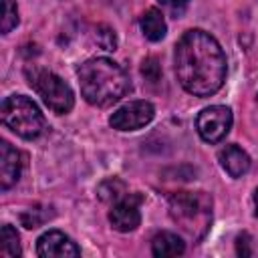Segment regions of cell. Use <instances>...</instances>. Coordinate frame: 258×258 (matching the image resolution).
Wrapping results in <instances>:
<instances>
[{"label":"cell","instance_id":"1","mask_svg":"<svg viewBox=\"0 0 258 258\" xmlns=\"http://www.w3.org/2000/svg\"><path fill=\"white\" fill-rule=\"evenodd\" d=\"M173 62L179 85L196 97L218 93L226 81V54L220 42L206 30L194 28L183 32L175 44Z\"/></svg>","mask_w":258,"mask_h":258},{"label":"cell","instance_id":"2","mask_svg":"<svg viewBox=\"0 0 258 258\" xmlns=\"http://www.w3.org/2000/svg\"><path fill=\"white\" fill-rule=\"evenodd\" d=\"M77 75L81 95L93 107H111L131 91V81L125 69L105 56L85 60Z\"/></svg>","mask_w":258,"mask_h":258},{"label":"cell","instance_id":"3","mask_svg":"<svg viewBox=\"0 0 258 258\" xmlns=\"http://www.w3.org/2000/svg\"><path fill=\"white\" fill-rule=\"evenodd\" d=\"M167 210L175 226L194 242H200L212 226V198L206 191H175Z\"/></svg>","mask_w":258,"mask_h":258},{"label":"cell","instance_id":"4","mask_svg":"<svg viewBox=\"0 0 258 258\" xmlns=\"http://www.w3.org/2000/svg\"><path fill=\"white\" fill-rule=\"evenodd\" d=\"M2 123L22 139H36L46 129V119L38 105L24 95H10L0 107Z\"/></svg>","mask_w":258,"mask_h":258},{"label":"cell","instance_id":"5","mask_svg":"<svg viewBox=\"0 0 258 258\" xmlns=\"http://www.w3.org/2000/svg\"><path fill=\"white\" fill-rule=\"evenodd\" d=\"M28 85L36 91V95L42 99V103L56 115H64L75 105L73 89L52 71H46L42 67H28L26 71Z\"/></svg>","mask_w":258,"mask_h":258},{"label":"cell","instance_id":"6","mask_svg":"<svg viewBox=\"0 0 258 258\" xmlns=\"http://www.w3.org/2000/svg\"><path fill=\"white\" fill-rule=\"evenodd\" d=\"M232 127V111L224 105H212L200 111L196 117V129L200 137L208 143L222 141Z\"/></svg>","mask_w":258,"mask_h":258},{"label":"cell","instance_id":"7","mask_svg":"<svg viewBox=\"0 0 258 258\" xmlns=\"http://www.w3.org/2000/svg\"><path fill=\"white\" fill-rule=\"evenodd\" d=\"M153 115L155 109L149 101H129L109 117V125L117 131H135L145 127Z\"/></svg>","mask_w":258,"mask_h":258},{"label":"cell","instance_id":"8","mask_svg":"<svg viewBox=\"0 0 258 258\" xmlns=\"http://www.w3.org/2000/svg\"><path fill=\"white\" fill-rule=\"evenodd\" d=\"M139 204H141V196H137V194H127L123 200L115 202L109 212L111 226L117 232H133L141 224Z\"/></svg>","mask_w":258,"mask_h":258},{"label":"cell","instance_id":"9","mask_svg":"<svg viewBox=\"0 0 258 258\" xmlns=\"http://www.w3.org/2000/svg\"><path fill=\"white\" fill-rule=\"evenodd\" d=\"M36 254L40 258H77L81 248L60 230H48L38 238Z\"/></svg>","mask_w":258,"mask_h":258},{"label":"cell","instance_id":"10","mask_svg":"<svg viewBox=\"0 0 258 258\" xmlns=\"http://www.w3.org/2000/svg\"><path fill=\"white\" fill-rule=\"evenodd\" d=\"M22 153L14 149L8 141H0V187L10 189L22 173Z\"/></svg>","mask_w":258,"mask_h":258},{"label":"cell","instance_id":"11","mask_svg":"<svg viewBox=\"0 0 258 258\" xmlns=\"http://www.w3.org/2000/svg\"><path fill=\"white\" fill-rule=\"evenodd\" d=\"M218 159L222 163V167L228 171L230 177H242L248 173L250 169V157L248 153L238 147V145H226L220 153H218Z\"/></svg>","mask_w":258,"mask_h":258},{"label":"cell","instance_id":"12","mask_svg":"<svg viewBox=\"0 0 258 258\" xmlns=\"http://www.w3.org/2000/svg\"><path fill=\"white\" fill-rule=\"evenodd\" d=\"M151 250H153V254L159 256V258H165V256H179V254H183L185 244H183V240H181L177 234L159 232V234H155L153 240H151Z\"/></svg>","mask_w":258,"mask_h":258},{"label":"cell","instance_id":"13","mask_svg":"<svg viewBox=\"0 0 258 258\" xmlns=\"http://www.w3.org/2000/svg\"><path fill=\"white\" fill-rule=\"evenodd\" d=\"M141 30L145 34V38H149L151 42H157L165 36L167 26L163 20V14L157 8H149L143 16H141Z\"/></svg>","mask_w":258,"mask_h":258},{"label":"cell","instance_id":"14","mask_svg":"<svg viewBox=\"0 0 258 258\" xmlns=\"http://www.w3.org/2000/svg\"><path fill=\"white\" fill-rule=\"evenodd\" d=\"M0 252L2 256H8V258H16L20 256V238L16 234V230L10 226V224H4L2 226V234H0Z\"/></svg>","mask_w":258,"mask_h":258},{"label":"cell","instance_id":"15","mask_svg":"<svg viewBox=\"0 0 258 258\" xmlns=\"http://www.w3.org/2000/svg\"><path fill=\"white\" fill-rule=\"evenodd\" d=\"M97 194H99V198L103 200V202H119V200H123L129 191H127V187H125V183L121 181V179H107V181H103L101 185H99V189H97Z\"/></svg>","mask_w":258,"mask_h":258},{"label":"cell","instance_id":"16","mask_svg":"<svg viewBox=\"0 0 258 258\" xmlns=\"http://www.w3.org/2000/svg\"><path fill=\"white\" fill-rule=\"evenodd\" d=\"M18 24V10L14 0H2V18H0V32L8 34Z\"/></svg>","mask_w":258,"mask_h":258},{"label":"cell","instance_id":"17","mask_svg":"<svg viewBox=\"0 0 258 258\" xmlns=\"http://www.w3.org/2000/svg\"><path fill=\"white\" fill-rule=\"evenodd\" d=\"M141 73H143V77L149 83H157L159 77H161V69H159V64H157L155 58H145L143 60V67H141Z\"/></svg>","mask_w":258,"mask_h":258},{"label":"cell","instance_id":"18","mask_svg":"<svg viewBox=\"0 0 258 258\" xmlns=\"http://www.w3.org/2000/svg\"><path fill=\"white\" fill-rule=\"evenodd\" d=\"M101 32H97V42L105 48V50H115L117 46V38H115V32L111 28H99Z\"/></svg>","mask_w":258,"mask_h":258},{"label":"cell","instance_id":"19","mask_svg":"<svg viewBox=\"0 0 258 258\" xmlns=\"http://www.w3.org/2000/svg\"><path fill=\"white\" fill-rule=\"evenodd\" d=\"M38 212H40L38 208H34V210L30 208L28 212H24V214H22V224H24L26 228H38V226H40V224H42L46 218H50L48 214H44V216H38Z\"/></svg>","mask_w":258,"mask_h":258},{"label":"cell","instance_id":"20","mask_svg":"<svg viewBox=\"0 0 258 258\" xmlns=\"http://www.w3.org/2000/svg\"><path fill=\"white\" fill-rule=\"evenodd\" d=\"M236 252H238L240 256H250V254H252V250H250V238H248V234H242V236H238V240H236Z\"/></svg>","mask_w":258,"mask_h":258},{"label":"cell","instance_id":"21","mask_svg":"<svg viewBox=\"0 0 258 258\" xmlns=\"http://www.w3.org/2000/svg\"><path fill=\"white\" fill-rule=\"evenodd\" d=\"M161 6H165L167 10H171V12H175V14H179L185 6H187V2L189 0H157Z\"/></svg>","mask_w":258,"mask_h":258},{"label":"cell","instance_id":"22","mask_svg":"<svg viewBox=\"0 0 258 258\" xmlns=\"http://www.w3.org/2000/svg\"><path fill=\"white\" fill-rule=\"evenodd\" d=\"M254 206H256V216H258V189L254 191Z\"/></svg>","mask_w":258,"mask_h":258}]
</instances>
